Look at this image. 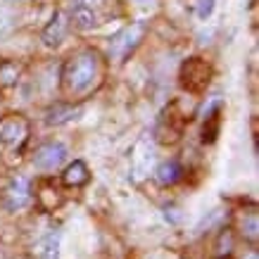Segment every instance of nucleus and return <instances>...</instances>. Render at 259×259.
Wrapping results in <instances>:
<instances>
[{
  "label": "nucleus",
  "instance_id": "1",
  "mask_svg": "<svg viewBox=\"0 0 259 259\" xmlns=\"http://www.w3.org/2000/svg\"><path fill=\"white\" fill-rule=\"evenodd\" d=\"M102 74H105V64L95 50L76 53L74 57L67 60L62 69V91L67 95H74V98L88 95L100 86Z\"/></svg>",
  "mask_w": 259,
  "mask_h": 259
},
{
  "label": "nucleus",
  "instance_id": "14",
  "mask_svg": "<svg viewBox=\"0 0 259 259\" xmlns=\"http://www.w3.org/2000/svg\"><path fill=\"white\" fill-rule=\"evenodd\" d=\"M212 12H214V0H200V5H197V17H200V19H207Z\"/></svg>",
  "mask_w": 259,
  "mask_h": 259
},
{
  "label": "nucleus",
  "instance_id": "11",
  "mask_svg": "<svg viewBox=\"0 0 259 259\" xmlns=\"http://www.w3.org/2000/svg\"><path fill=\"white\" fill-rule=\"evenodd\" d=\"M57 247H60V233H48L38 243V257L40 259H57Z\"/></svg>",
  "mask_w": 259,
  "mask_h": 259
},
{
  "label": "nucleus",
  "instance_id": "8",
  "mask_svg": "<svg viewBox=\"0 0 259 259\" xmlns=\"http://www.w3.org/2000/svg\"><path fill=\"white\" fill-rule=\"evenodd\" d=\"M67 29H69V22H67L64 12H55L53 22L48 24L46 31H43V40H46V46L57 48L64 40V36H67Z\"/></svg>",
  "mask_w": 259,
  "mask_h": 259
},
{
  "label": "nucleus",
  "instance_id": "10",
  "mask_svg": "<svg viewBox=\"0 0 259 259\" xmlns=\"http://www.w3.org/2000/svg\"><path fill=\"white\" fill-rule=\"evenodd\" d=\"M62 181H64V186H74V188H79V186H83V183L88 181V166L83 164L81 159L71 162V164L64 169Z\"/></svg>",
  "mask_w": 259,
  "mask_h": 259
},
{
  "label": "nucleus",
  "instance_id": "7",
  "mask_svg": "<svg viewBox=\"0 0 259 259\" xmlns=\"http://www.w3.org/2000/svg\"><path fill=\"white\" fill-rule=\"evenodd\" d=\"M141 36H143V26L141 24H136V26H128V29H124V31L119 33L117 38L112 40V46H110V53L117 60H124L126 55H128V50L141 40Z\"/></svg>",
  "mask_w": 259,
  "mask_h": 259
},
{
  "label": "nucleus",
  "instance_id": "4",
  "mask_svg": "<svg viewBox=\"0 0 259 259\" xmlns=\"http://www.w3.org/2000/svg\"><path fill=\"white\" fill-rule=\"evenodd\" d=\"M209 74L212 71H209L207 62H202L200 57H193L181 69V83L188 88V91H202L209 83Z\"/></svg>",
  "mask_w": 259,
  "mask_h": 259
},
{
  "label": "nucleus",
  "instance_id": "9",
  "mask_svg": "<svg viewBox=\"0 0 259 259\" xmlns=\"http://www.w3.org/2000/svg\"><path fill=\"white\" fill-rule=\"evenodd\" d=\"M76 114H81L79 107H71V105H55L48 110V117H46V124L50 126H62V124H69L76 119Z\"/></svg>",
  "mask_w": 259,
  "mask_h": 259
},
{
  "label": "nucleus",
  "instance_id": "12",
  "mask_svg": "<svg viewBox=\"0 0 259 259\" xmlns=\"http://www.w3.org/2000/svg\"><path fill=\"white\" fill-rule=\"evenodd\" d=\"M181 176V166L176 164V162H164V164H159L157 169V181L162 183V186H171V183H176Z\"/></svg>",
  "mask_w": 259,
  "mask_h": 259
},
{
  "label": "nucleus",
  "instance_id": "5",
  "mask_svg": "<svg viewBox=\"0 0 259 259\" xmlns=\"http://www.w3.org/2000/svg\"><path fill=\"white\" fill-rule=\"evenodd\" d=\"M102 0H71V22L79 26L81 31H88L100 24L98 17V5Z\"/></svg>",
  "mask_w": 259,
  "mask_h": 259
},
{
  "label": "nucleus",
  "instance_id": "3",
  "mask_svg": "<svg viewBox=\"0 0 259 259\" xmlns=\"http://www.w3.org/2000/svg\"><path fill=\"white\" fill-rule=\"evenodd\" d=\"M67 155L69 150L64 143H57V141H50V143H43L36 155H33V166L40 169V171H55L60 166L67 162Z\"/></svg>",
  "mask_w": 259,
  "mask_h": 259
},
{
  "label": "nucleus",
  "instance_id": "15",
  "mask_svg": "<svg viewBox=\"0 0 259 259\" xmlns=\"http://www.w3.org/2000/svg\"><path fill=\"white\" fill-rule=\"evenodd\" d=\"M247 236L252 238V240H257V217L252 214L250 221H247Z\"/></svg>",
  "mask_w": 259,
  "mask_h": 259
},
{
  "label": "nucleus",
  "instance_id": "6",
  "mask_svg": "<svg viewBox=\"0 0 259 259\" xmlns=\"http://www.w3.org/2000/svg\"><path fill=\"white\" fill-rule=\"evenodd\" d=\"M26 136H29V124L22 117H10L0 124V143L8 145V148H15V145L24 143Z\"/></svg>",
  "mask_w": 259,
  "mask_h": 259
},
{
  "label": "nucleus",
  "instance_id": "13",
  "mask_svg": "<svg viewBox=\"0 0 259 259\" xmlns=\"http://www.w3.org/2000/svg\"><path fill=\"white\" fill-rule=\"evenodd\" d=\"M17 79H19V67L15 62H3L0 64V86L10 88L15 86Z\"/></svg>",
  "mask_w": 259,
  "mask_h": 259
},
{
  "label": "nucleus",
  "instance_id": "2",
  "mask_svg": "<svg viewBox=\"0 0 259 259\" xmlns=\"http://www.w3.org/2000/svg\"><path fill=\"white\" fill-rule=\"evenodd\" d=\"M29 202H31V179L24 174H17L8 181V186L3 190V204L8 212H19Z\"/></svg>",
  "mask_w": 259,
  "mask_h": 259
}]
</instances>
